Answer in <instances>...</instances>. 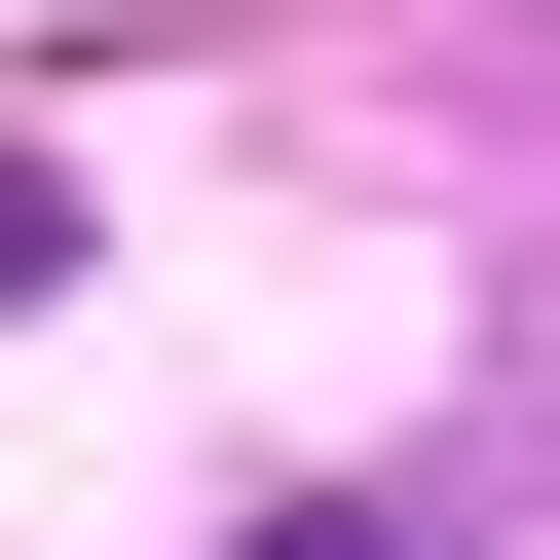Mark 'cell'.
Segmentation results:
<instances>
[{"instance_id":"1","label":"cell","mask_w":560,"mask_h":560,"mask_svg":"<svg viewBox=\"0 0 560 560\" xmlns=\"http://www.w3.org/2000/svg\"><path fill=\"white\" fill-rule=\"evenodd\" d=\"M38 300H75V150H0V337H38Z\"/></svg>"}]
</instances>
